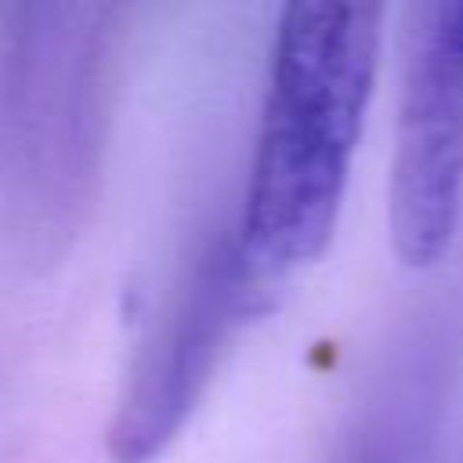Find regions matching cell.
I'll use <instances>...</instances> for the list:
<instances>
[{
	"label": "cell",
	"mask_w": 463,
	"mask_h": 463,
	"mask_svg": "<svg viewBox=\"0 0 463 463\" xmlns=\"http://www.w3.org/2000/svg\"><path fill=\"white\" fill-rule=\"evenodd\" d=\"M383 54V7L289 4L279 11L235 242L275 286L336 235Z\"/></svg>",
	"instance_id": "obj_1"
},
{
	"label": "cell",
	"mask_w": 463,
	"mask_h": 463,
	"mask_svg": "<svg viewBox=\"0 0 463 463\" xmlns=\"http://www.w3.org/2000/svg\"><path fill=\"white\" fill-rule=\"evenodd\" d=\"M0 69V177L29 257L65 246L90 195L105 109V11L11 7Z\"/></svg>",
	"instance_id": "obj_2"
},
{
	"label": "cell",
	"mask_w": 463,
	"mask_h": 463,
	"mask_svg": "<svg viewBox=\"0 0 463 463\" xmlns=\"http://www.w3.org/2000/svg\"><path fill=\"white\" fill-rule=\"evenodd\" d=\"M463 221V4L409 11L394 148L387 170V235L394 257L438 268Z\"/></svg>",
	"instance_id": "obj_3"
},
{
	"label": "cell",
	"mask_w": 463,
	"mask_h": 463,
	"mask_svg": "<svg viewBox=\"0 0 463 463\" xmlns=\"http://www.w3.org/2000/svg\"><path fill=\"white\" fill-rule=\"evenodd\" d=\"M264 289L268 282L250 271L232 228L195 257L127 376L109 423L116 463H152L170 449L203 402L221 354L264 304Z\"/></svg>",
	"instance_id": "obj_4"
}]
</instances>
